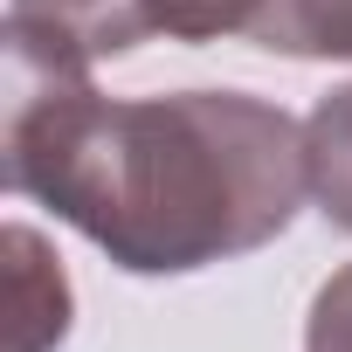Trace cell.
<instances>
[{
  "label": "cell",
  "mask_w": 352,
  "mask_h": 352,
  "mask_svg": "<svg viewBox=\"0 0 352 352\" xmlns=\"http://www.w3.org/2000/svg\"><path fill=\"white\" fill-rule=\"evenodd\" d=\"M8 187L131 276H187L276 242L304 194V124L249 90L97 97L90 69L8 49Z\"/></svg>",
  "instance_id": "1"
},
{
  "label": "cell",
  "mask_w": 352,
  "mask_h": 352,
  "mask_svg": "<svg viewBox=\"0 0 352 352\" xmlns=\"http://www.w3.org/2000/svg\"><path fill=\"white\" fill-rule=\"evenodd\" d=\"M152 35L145 0H8V49H35L49 63H104Z\"/></svg>",
  "instance_id": "2"
},
{
  "label": "cell",
  "mask_w": 352,
  "mask_h": 352,
  "mask_svg": "<svg viewBox=\"0 0 352 352\" xmlns=\"http://www.w3.org/2000/svg\"><path fill=\"white\" fill-rule=\"evenodd\" d=\"M8 352H49L69 331V276L35 228H8Z\"/></svg>",
  "instance_id": "3"
},
{
  "label": "cell",
  "mask_w": 352,
  "mask_h": 352,
  "mask_svg": "<svg viewBox=\"0 0 352 352\" xmlns=\"http://www.w3.org/2000/svg\"><path fill=\"white\" fill-rule=\"evenodd\" d=\"M304 159H311V201L324 208L331 228L352 235V83L318 97L304 118Z\"/></svg>",
  "instance_id": "4"
},
{
  "label": "cell",
  "mask_w": 352,
  "mask_h": 352,
  "mask_svg": "<svg viewBox=\"0 0 352 352\" xmlns=\"http://www.w3.org/2000/svg\"><path fill=\"white\" fill-rule=\"evenodd\" d=\"M249 42L297 63H352V0H270Z\"/></svg>",
  "instance_id": "5"
},
{
  "label": "cell",
  "mask_w": 352,
  "mask_h": 352,
  "mask_svg": "<svg viewBox=\"0 0 352 352\" xmlns=\"http://www.w3.org/2000/svg\"><path fill=\"white\" fill-rule=\"evenodd\" d=\"M270 0H145V21L166 42H221V35H256Z\"/></svg>",
  "instance_id": "6"
},
{
  "label": "cell",
  "mask_w": 352,
  "mask_h": 352,
  "mask_svg": "<svg viewBox=\"0 0 352 352\" xmlns=\"http://www.w3.org/2000/svg\"><path fill=\"white\" fill-rule=\"evenodd\" d=\"M304 352H352V263L318 283L304 318Z\"/></svg>",
  "instance_id": "7"
}]
</instances>
